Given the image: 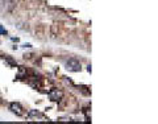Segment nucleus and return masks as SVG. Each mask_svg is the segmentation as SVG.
<instances>
[{"mask_svg":"<svg viewBox=\"0 0 158 124\" xmlns=\"http://www.w3.org/2000/svg\"><path fill=\"white\" fill-rule=\"evenodd\" d=\"M66 66H67V70H70V71H74V73L81 71V62H79L78 59H75V58H70V59H69L67 63H66Z\"/></svg>","mask_w":158,"mask_h":124,"instance_id":"obj_2","label":"nucleus"},{"mask_svg":"<svg viewBox=\"0 0 158 124\" xmlns=\"http://www.w3.org/2000/svg\"><path fill=\"white\" fill-rule=\"evenodd\" d=\"M62 96H63V93H62L61 90H58V89H53L49 93V98L52 99L53 102H58V100H61Z\"/></svg>","mask_w":158,"mask_h":124,"instance_id":"obj_3","label":"nucleus"},{"mask_svg":"<svg viewBox=\"0 0 158 124\" xmlns=\"http://www.w3.org/2000/svg\"><path fill=\"white\" fill-rule=\"evenodd\" d=\"M9 110L16 115V116H24L25 115V110L24 107L20 104V103H17V102H12L11 104H9Z\"/></svg>","mask_w":158,"mask_h":124,"instance_id":"obj_1","label":"nucleus"},{"mask_svg":"<svg viewBox=\"0 0 158 124\" xmlns=\"http://www.w3.org/2000/svg\"><path fill=\"white\" fill-rule=\"evenodd\" d=\"M28 116H29V118H33V116H36V118H42V114L38 112V111H36V110H32V111H29V114H28Z\"/></svg>","mask_w":158,"mask_h":124,"instance_id":"obj_4","label":"nucleus"}]
</instances>
